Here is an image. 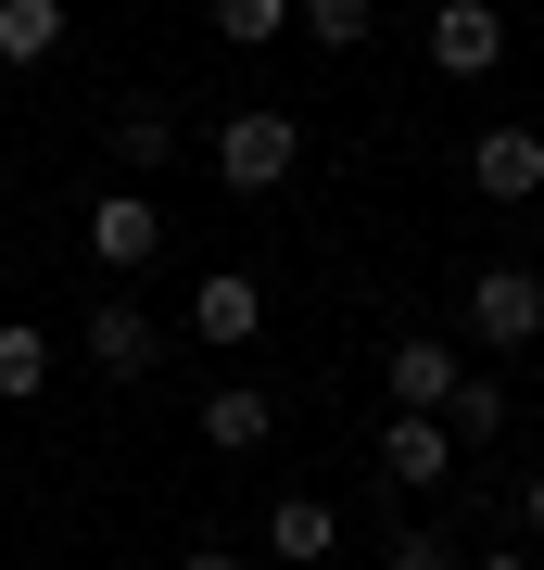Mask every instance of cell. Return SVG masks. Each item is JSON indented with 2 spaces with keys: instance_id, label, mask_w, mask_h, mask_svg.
Listing matches in <instances>:
<instances>
[{
  "instance_id": "7a4b0ae2",
  "label": "cell",
  "mask_w": 544,
  "mask_h": 570,
  "mask_svg": "<svg viewBox=\"0 0 544 570\" xmlns=\"http://www.w3.org/2000/svg\"><path fill=\"white\" fill-rule=\"evenodd\" d=\"M468 330H482L494 355H532L544 343V266H482V279H468Z\"/></svg>"
},
{
  "instance_id": "7c38bea8",
  "label": "cell",
  "mask_w": 544,
  "mask_h": 570,
  "mask_svg": "<svg viewBox=\"0 0 544 570\" xmlns=\"http://www.w3.org/2000/svg\"><path fill=\"white\" fill-rule=\"evenodd\" d=\"M115 165H127V178H165V165H178V115H165V102H127L115 115Z\"/></svg>"
},
{
  "instance_id": "9a60e30c",
  "label": "cell",
  "mask_w": 544,
  "mask_h": 570,
  "mask_svg": "<svg viewBox=\"0 0 544 570\" xmlns=\"http://www.w3.org/2000/svg\"><path fill=\"white\" fill-rule=\"evenodd\" d=\"M444 431H456V444H494V431H506V381H482V367H468V381L444 393Z\"/></svg>"
},
{
  "instance_id": "5b68a950",
  "label": "cell",
  "mask_w": 544,
  "mask_h": 570,
  "mask_svg": "<svg viewBox=\"0 0 544 570\" xmlns=\"http://www.w3.org/2000/svg\"><path fill=\"white\" fill-rule=\"evenodd\" d=\"M468 190L482 204H544V127H482L468 140Z\"/></svg>"
},
{
  "instance_id": "52a82bcc",
  "label": "cell",
  "mask_w": 544,
  "mask_h": 570,
  "mask_svg": "<svg viewBox=\"0 0 544 570\" xmlns=\"http://www.w3.org/2000/svg\"><path fill=\"white\" fill-rule=\"evenodd\" d=\"M380 482L444 494V482H456V431H444V419H418V406H393V431H380Z\"/></svg>"
},
{
  "instance_id": "ffe728a7",
  "label": "cell",
  "mask_w": 544,
  "mask_h": 570,
  "mask_svg": "<svg viewBox=\"0 0 544 570\" xmlns=\"http://www.w3.org/2000/svg\"><path fill=\"white\" fill-rule=\"evenodd\" d=\"M468 570H544V558L532 546H494V558H468Z\"/></svg>"
},
{
  "instance_id": "30bf717a",
  "label": "cell",
  "mask_w": 544,
  "mask_h": 570,
  "mask_svg": "<svg viewBox=\"0 0 544 570\" xmlns=\"http://www.w3.org/2000/svg\"><path fill=\"white\" fill-rule=\"evenodd\" d=\"M266 431H279V393H254V381H216V393H202V444H216V456H254Z\"/></svg>"
},
{
  "instance_id": "ba28073f",
  "label": "cell",
  "mask_w": 544,
  "mask_h": 570,
  "mask_svg": "<svg viewBox=\"0 0 544 570\" xmlns=\"http://www.w3.org/2000/svg\"><path fill=\"white\" fill-rule=\"evenodd\" d=\"M456 381H468V367L431 343V330H405V343L380 355V393H393V406H418V419H444V393H456Z\"/></svg>"
},
{
  "instance_id": "ac0fdd59",
  "label": "cell",
  "mask_w": 544,
  "mask_h": 570,
  "mask_svg": "<svg viewBox=\"0 0 544 570\" xmlns=\"http://www.w3.org/2000/svg\"><path fill=\"white\" fill-rule=\"evenodd\" d=\"M393 570H468V558H456L431 520H405V532H393Z\"/></svg>"
},
{
  "instance_id": "9c48e42d",
  "label": "cell",
  "mask_w": 544,
  "mask_h": 570,
  "mask_svg": "<svg viewBox=\"0 0 544 570\" xmlns=\"http://www.w3.org/2000/svg\"><path fill=\"white\" fill-rule=\"evenodd\" d=\"M254 330H266V279H241V266L190 279V343H254Z\"/></svg>"
},
{
  "instance_id": "5bb4252c",
  "label": "cell",
  "mask_w": 544,
  "mask_h": 570,
  "mask_svg": "<svg viewBox=\"0 0 544 570\" xmlns=\"http://www.w3.org/2000/svg\"><path fill=\"white\" fill-rule=\"evenodd\" d=\"M291 26L317 51H367V39H380V0H291Z\"/></svg>"
},
{
  "instance_id": "8992f818",
  "label": "cell",
  "mask_w": 544,
  "mask_h": 570,
  "mask_svg": "<svg viewBox=\"0 0 544 570\" xmlns=\"http://www.w3.org/2000/svg\"><path fill=\"white\" fill-rule=\"evenodd\" d=\"M431 63L444 77H494L506 63V13L494 0H431Z\"/></svg>"
},
{
  "instance_id": "277c9868",
  "label": "cell",
  "mask_w": 544,
  "mask_h": 570,
  "mask_svg": "<svg viewBox=\"0 0 544 570\" xmlns=\"http://www.w3.org/2000/svg\"><path fill=\"white\" fill-rule=\"evenodd\" d=\"M152 254H165V204H152V190H101V204H89V266L140 279Z\"/></svg>"
},
{
  "instance_id": "44dd1931",
  "label": "cell",
  "mask_w": 544,
  "mask_h": 570,
  "mask_svg": "<svg viewBox=\"0 0 544 570\" xmlns=\"http://www.w3.org/2000/svg\"><path fill=\"white\" fill-rule=\"evenodd\" d=\"M178 570H241V558H228V546H190V558H178Z\"/></svg>"
},
{
  "instance_id": "4fadbf2b",
  "label": "cell",
  "mask_w": 544,
  "mask_h": 570,
  "mask_svg": "<svg viewBox=\"0 0 544 570\" xmlns=\"http://www.w3.org/2000/svg\"><path fill=\"white\" fill-rule=\"evenodd\" d=\"M63 26H77L63 0H0V63H51V51H63Z\"/></svg>"
},
{
  "instance_id": "6da1fadb",
  "label": "cell",
  "mask_w": 544,
  "mask_h": 570,
  "mask_svg": "<svg viewBox=\"0 0 544 570\" xmlns=\"http://www.w3.org/2000/svg\"><path fill=\"white\" fill-rule=\"evenodd\" d=\"M291 165H304V127H291L279 102H241V115L216 127V178H228V190H279Z\"/></svg>"
},
{
  "instance_id": "8fae6325",
  "label": "cell",
  "mask_w": 544,
  "mask_h": 570,
  "mask_svg": "<svg viewBox=\"0 0 544 570\" xmlns=\"http://www.w3.org/2000/svg\"><path fill=\"white\" fill-rule=\"evenodd\" d=\"M266 546H279L291 570H329V546H343V508H329V494H279V508H266Z\"/></svg>"
},
{
  "instance_id": "3957f363",
  "label": "cell",
  "mask_w": 544,
  "mask_h": 570,
  "mask_svg": "<svg viewBox=\"0 0 544 570\" xmlns=\"http://www.w3.org/2000/svg\"><path fill=\"white\" fill-rule=\"evenodd\" d=\"M77 343H89V367H101V381H152V355H165V330H152V305H140V292H101Z\"/></svg>"
},
{
  "instance_id": "d6986e66",
  "label": "cell",
  "mask_w": 544,
  "mask_h": 570,
  "mask_svg": "<svg viewBox=\"0 0 544 570\" xmlns=\"http://www.w3.org/2000/svg\"><path fill=\"white\" fill-rule=\"evenodd\" d=\"M520 532H544V469H532V482H520Z\"/></svg>"
},
{
  "instance_id": "2e32d148",
  "label": "cell",
  "mask_w": 544,
  "mask_h": 570,
  "mask_svg": "<svg viewBox=\"0 0 544 570\" xmlns=\"http://www.w3.org/2000/svg\"><path fill=\"white\" fill-rule=\"evenodd\" d=\"M39 381H51V343H39L26 317H0V406H26Z\"/></svg>"
},
{
  "instance_id": "e0dca14e",
  "label": "cell",
  "mask_w": 544,
  "mask_h": 570,
  "mask_svg": "<svg viewBox=\"0 0 544 570\" xmlns=\"http://www.w3.org/2000/svg\"><path fill=\"white\" fill-rule=\"evenodd\" d=\"M279 26H291V0H216V39L228 51H266Z\"/></svg>"
}]
</instances>
